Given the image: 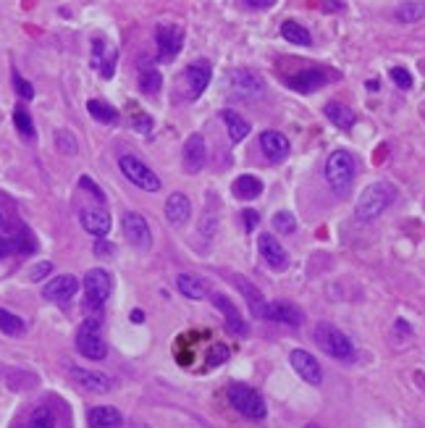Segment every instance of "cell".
Segmentation results:
<instances>
[{
	"label": "cell",
	"mask_w": 425,
	"mask_h": 428,
	"mask_svg": "<svg viewBox=\"0 0 425 428\" xmlns=\"http://www.w3.org/2000/svg\"><path fill=\"white\" fill-rule=\"evenodd\" d=\"M394 200H396L394 184H388V181H373V184H367L365 190H362V195H360V200H357L355 219L362 221V223H370V221H376Z\"/></svg>",
	"instance_id": "obj_1"
},
{
	"label": "cell",
	"mask_w": 425,
	"mask_h": 428,
	"mask_svg": "<svg viewBox=\"0 0 425 428\" xmlns=\"http://www.w3.org/2000/svg\"><path fill=\"white\" fill-rule=\"evenodd\" d=\"M326 184L331 187L334 195L344 197L346 192L352 190V181L357 176V160L349 150H334L326 158Z\"/></svg>",
	"instance_id": "obj_2"
},
{
	"label": "cell",
	"mask_w": 425,
	"mask_h": 428,
	"mask_svg": "<svg viewBox=\"0 0 425 428\" xmlns=\"http://www.w3.org/2000/svg\"><path fill=\"white\" fill-rule=\"evenodd\" d=\"M313 339H315V344L326 352L328 358L339 360V363H352V360L357 358L355 342L346 337L341 329H336L334 323L320 320L315 326V331H313Z\"/></svg>",
	"instance_id": "obj_3"
},
{
	"label": "cell",
	"mask_w": 425,
	"mask_h": 428,
	"mask_svg": "<svg viewBox=\"0 0 425 428\" xmlns=\"http://www.w3.org/2000/svg\"><path fill=\"white\" fill-rule=\"evenodd\" d=\"M228 405L237 410L239 415H244L249 420H263L268 415L266 399L260 397V391H255L247 384H231L226 391Z\"/></svg>",
	"instance_id": "obj_4"
},
{
	"label": "cell",
	"mask_w": 425,
	"mask_h": 428,
	"mask_svg": "<svg viewBox=\"0 0 425 428\" xmlns=\"http://www.w3.org/2000/svg\"><path fill=\"white\" fill-rule=\"evenodd\" d=\"M77 349H79L81 358L87 360L108 358V342L103 337V326L98 318L81 320V326L77 329Z\"/></svg>",
	"instance_id": "obj_5"
},
{
	"label": "cell",
	"mask_w": 425,
	"mask_h": 428,
	"mask_svg": "<svg viewBox=\"0 0 425 428\" xmlns=\"http://www.w3.org/2000/svg\"><path fill=\"white\" fill-rule=\"evenodd\" d=\"M81 289H84V302H87V308L100 310L105 302H108L110 292H113V276H110L105 268H89L87 273H84Z\"/></svg>",
	"instance_id": "obj_6"
},
{
	"label": "cell",
	"mask_w": 425,
	"mask_h": 428,
	"mask_svg": "<svg viewBox=\"0 0 425 428\" xmlns=\"http://www.w3.org/2000/svg\"><path fill=\"white\" fill-rule=\"evenodd\" d=\"M119 169H121V174L134 184V187H139V190L158 192L160 187H163V181H160L158 174L150 169L145 160H139L137 155H121Z\"/></svg>",
	"instance_id": "obj_7"
},
{
	"label": "cell",
	"mask_w": 425,
	"mask_h": 428,
	"mask_svg": "<svg viewBox=\"0 0 425 428\" xmlns=\"http://www.w3.org/2000/svg\"><path fill=\"white\" fill-rule=\"evenodd\" d=\"M226 92L234 100H257L263 92H266V84L257 77L255 71L249 69H237L228 74V84Z\"/></svg>",
	"instance_id": "obj_8"
},
{
	"label": "cell",
	"mask_w": 425,
	"mask_h": 428,
	"mask_svg": "<svg viewBox=\"0 0 425 428\" xmlns=\"http://www.w3.org/2000/svg\"><path fill=\"white\" fill-rule=\"evenodd\" d=\"M121 229H124V237L131 247L137 249H150L152 247V231H150L148 219L137 213V210H126L124 219H121Z\"/></svg>",
	"instance_id": "obj_9"
},
{
	"label": "cell",
	"mask_w": 425,
	"mask_h": 428,
	"mask_svg": "<svg viewBox=\"0 0 425 428\" xmlns=\"http://www.w3.org/2000/svg\"><path fill=\"white\" fill-rule=\"evenodd\" d=\"M155 45H158V56L163 60L176 58L181 48H184V32L176 24H158L155 27Z\"/></svg>",
	"instance_id": "obj_10"
},
{
	"label": "cell",
	"mask_w": 425,
	"mask_h": 428,
	"mask_svg": "<svg viewBox=\"0 0 425 428\" xmlns=\"http://www.w3.org/2000/svg\"><path fill=\"white\" fill-rule=\"evenodd\" d=\"M184 84H187V100H197L202 92L208 90L210 79H213V69L208 60H192L184 69Z\"/></svg>",
	"instance_id": "obj_11"
},
{
	"label": "cell",
	"mask_w": 425,
	"mask_h": 428,
	"mask_svg": "<svg viewBox=\"0 0 425 428\" xmlns=\"http://www.w3.org/2000/svg\"><path fill=\"white\" fill-rule=\"evenodd\" d=\"M289 363H292V368L297 370V376L307 384H313V387H320L323 384V368H320V363L315 360V355H310L307 349H292L289 352Z\"/></svg>",
	"instance_id": "obj_12"
},
{
	"label": "cell",
	"mask_w": 425,
	"mask_h": 428,
	"mask_svg": "<svg viewBox=\"0 0 425 428\" xmlns=\"http://www.w3.org/2000/svg\"><path fill=\"white\" fill-rule=\"evenodd\" d=\"M331 79H336V77H331L326 69H305L287 77V87L294 92H302V95H310V92H318L320 87H326Z\"/></svg>",
	"instance_id": "obj_13"
},
{
	"label": "cell",
	"mask_w": 425,
	"mask_h": 428,
	"mask_svg": "<svg viewBox=\"0 0 425 428\" xmlns=\"http://www.w3.org/2000/svg\"><path fill=\"white\" fill-rule=\"evenodd\" d=\"M205 160H208V145L202 134H189L184 148H181V166L187 174H200L205 169Z\"/></svg>",
	"instance_id": "obj_14"
},
{
	"label": "cell",
	"mask_w": 425,
	"mask_h": 428,
	"mask_svg": "<svg viewBox=\"0 0 425 428\" xmlns=\"http://www.w3.org/2000/svg\"><path fill=\"white\" fill-rule=\"evenodd\" d=\"M81 289L79 279L71 276V273H60V276H53V279L42 287V297L48 302H69L74 299V294Z\"/></svg>",
	"instance_id": "obj_15"
},
{
	"label": "cell",
	"mask_w": 425,
	"mask_h": 428,
	"mask_svg": "<svg viewBox=\"0 0 425 428\" xmlns=\"http://www.w3.org/2000/svg\"><path fill=\"white\" fill-rule=\"evenodd\" d=\"M116 63H119V50L110 48L103 37H95L92 40V69H98L103 79H113Z\"/></svg>",
	"instance_id": "obj_16"
},
{
	"label": "cell",
	"mask_w": 425,
	"mask_h": 428,
	"mask_svg": "<svg viewBox=\"0 0 425 428\" xmlns=\"http://www.w3.org/2000/svg\"><path fill=\"white\" fill-rule=\"evenodd\" d=\"M263 318L273 320V323H287V326H302L305 323V313L294 305V302H284V299H276V302H268Z\"/></svg>",
	"instance_id": "obj_17"
},
{
	"label": "cell",
	"mask_w": 425,
	"mask_h": 428,
	"mask_svg": "<svg viewBox=\"0 0 425 428\" xmlns=\"http://www.w3.org/2000/svg\"><path fill=\"white\" fill-rule=\"evenodd\" d=\"M257 249H260L263 260H266L273 271H287L289 268L287 249H284V245H281L273 234H260V239H257Z\"/></svg>",
	"instance_id": "obj_18"
},
{
	"label": "cell",
	"mask_w": 425,
	"mask_h": 428,
	"mask_svg": "<svg viewBox=\"0 0 425 428\" xmlns=\"http://www.w3.org/2000/svg\"><path fill=\"white\" fill-rule=\"evenodd\" d=\"M71 379L77 381L84 391H95V394H105V391L113 389L110 376H105L103 370H89V368H81V365H71Z\"/></svg>",
	"instance_id": "obj_19"
},
{
	"label": "cell",
	"mask_w": 425,
	"mask_h": 428,
	"mask_svg": "<svg viewBox=\"0 0 425 428\" xmlns=\"http://www.w3.org/2000/svg\"><path fill=\"white\" fill-rule=\"evenodd\" d=\"M79 223L87 234H92V237H98V239L105 237V234L110 231V226H113L110 216L103 208H81L79 210Z\"/></svg>",
	"instance_id": "obj_20"
},
{
	"label": "cell",
	"mask_w": 425,
	"mask_h": 428,
	"mask_svg": "<svg viewBox=\"0 0 425 428\" xmlns=\"http://www.w3.org/2000/svg\"><path fill=\"white\" fill-rule=\"evenodd\" d=\"M213 305L221 310V316H223V320H226V326L234 331V334H239V337H244V334H247V320L242 318L239 308L226 297V294H213Z\"/></svg>",
	"instance_id": "obj_21"
},
{
	"label": "cell",
	"mask_w": 425,
	"mask_h": 428,
	"mask_svg": "<svg viewBox=\"0 0 425 428\" xmlns=\"http://www.w3.org/2000/svg\"><path fill=\"white\" fill-rule=\"evenodd\" d=\"M260 148H263V153L268 155V160L281 163V160L289 155L292 145H289L287 134H281V131H276V129H268V131H263V137H260Z\"/></svg>",
	"instance_id": "obj_22"
},
{
	"label": "cell",
	"mask_w": 425,
	"mask_h": 428,
	"mask_svg": "<svg viewBox=\"0 0 425 428\" xmlns=\"http://www.w3.org/2000/svg\"><path fill=\"white\" fill-rule=\"evenodd\" d=\"M166 219L174 223V226H184L189 219H192V202L184 192H174L169 200H166Z\"/></svg>",
	"instance_id": "obj_23"
},
{
	"label": "cell",
	"mask_w": 425,
	"mask_h": 428,
	"mask_svg": "<svg viewBox=\"0 0 425 428\" xmlns=\"http://www.w3.org/2000/svg\"><path fill=\"white\" fill-rule=\"evenodd\" d=\"M87 423L89 428H119L124 423V415L110 405H98L87 413Z\"/></svg>",
	"instance_id": "obj_24"
},
{
	"label": "cell",
	"mask_w": 425,
	"mask_h": 428,
	"mask_svg": "<svg viewBox=\"0 0 425 428\" xmlns=\"http://www.w3.org/2000/svg\"><path fill=\"white\" fill-rule=\"evenodd\" d=\"M221 119H223V124H226L228 137H231V142H234V145H239L242 140H247V134L252 131L249 121L244 119L242 113H237V110L223 108V110H221Z\"/></svg>",
	"instance_id": "obj_25"
},
{
	"label": "cell",
	"mask_w": 425,
	"mask_h": 428,
	"mask_svg": "<svg viewBox=\"0 0 425 428\" xmlns=\"http://www.w3.org/2000/svg\"><path fill=\"white\" fill-rule=\"evenodd\" d=\"M234 281H237L239 292L244 294V299H247V308L249 313L255 316V318H263V313H266V299H263V294H260V289L252 284L249 279H244V276H234Z\"/></svg>",
	"instance_id": "obj_26"
},
{
	"label": "cell",
	"mask_w": 425,
	"mask_h": 428,
	"mask_svg": "<svg viewBox=\"0 0 425 428\" xmlns=\"http://www.w3.org/2000/svg\"><path fill=\"white\" fill-rule=\"evenodd\" d=\"M323 113H326V119L336 127V129H352L357 124V113L349 105H344V103H326V108H323Z\"/></svg>",
	"instance_id": "obj_27"
},
{
	"label": "cell",
	"mask_w": 425,
	"mask_h": 428,
	"mask_svg": "<svg viewBox=\"0 0 425 428\" xmlns=\"http://www.w3.org/2000/svg\"><path fill=\"white\" fill-rule=\"evenodd\" d=\"M231 192H234V197L239 200H255L263 195V181L257 179V176H252V174H242V176L234 179Z\"/></svg>",
	"instance_id": "obj_28"
},
{
	"label": "cell",
	"mask_w": 425,
	"mask_h": 428,
	"mask_svg": "<svg viewBox=\"0 0 425 428\" xmlns=\"http://www.w3.org/2000/svg\"><path fill=\"white\" fill-rule=\"evenodd\" d=\"M176 289L189 299H205L208 297V287H205V281L200 279V276H195V273H178Z\"/></svg>",
	"instance_id": "obj_29"
},
{
	"label": "cell",
	"mask_w": 425,
	"mask_h": 428,
	"mask_svg": "<svg viewBox=\"0 0 425 428\" xmlns=\"http://www.w3.org/2000/svg\"><path fill=\"white\" fill-rule=\"evenodd\" d=\"M87 113L98 121V124H116V121H119V110L113 108L110 103L98 100V98L87 100Z\"/></svg>",
	"instance_id": "obj_30"
},
{
	"label": "cell",
	"mask_w": 425,
	"mask_h": 428,
	"mask_svg": "<svg viewBox=\"0 0 425 428\" xmlns=\"http://www.w3.org/2000/svg\"><path fill=\"white\" fill-rule=\"evenodd\" d=\"M281 37L287 42H292V45H302V48H310V45H313L310 32H307L299 21H292V19L281 24Z\"/></svg>",
	"instance_id": "obj_31"
},
{
	"label": "cell",
	"mask_w": 425,
	"mask_h": 428,
	"mask_svg": "<svg viewBox=\"0 0 425 428\" xmlns=\"http://www.w3.org/2000/svg\"><path fill=\"white\" fill-rule=\"evenodd\" d=\"M425 16V3L423 0H410V3H399L394 8V19L399 24H415Z\"/></svg>",
	"instance_id": "obj_32"
},
{
	"label": "cell",
	"mask_w": 425,
	"mask_h": 428,
	"mask_svg": "<svg viewBox=\"0 0 425 428\" xmlns=\"http://www.w3.org/2000/svg\"><path fill=\"white\" fill-rule=\"evenodd\" d=\"M27 329V323L19 318V316H13L11 310L0 308V331L6 334V337H21Z\"/></svg>",
	"instance_id": "obj_33"
},
{
	"label": "cell",
	"mask_w": 425,
	"mask_h": 428,
	"mask_svg": "<svg viewBox=\"0 0 425 428\" xmlns=\"http://www.w3.org/2000/svg\"><path fill=\"white\" fill-rule=\"evenodd\" d=\"M55 426H58V418H55L53 408H48V405H40V408L32 410L30 428H55Z\"/></svg>",
	"instance_id": "obj_34"
},
{
	"label": "cell",
	"mask_w": 425,
	"mask_h": 428,
	"mask_svg": "<svg viewBox=\"0 0 425 428\" xmlns=\"http://www.w3.org/2000/svg\"><path fill=\"white\" fill-rule=\"evenodd\" d=\"M160 87H163V77H160L158 69L142 71V77H139V90L145 92V95H158Z\"/></svg>",
	"instance_id": "obj_35"
},
{
	"label": "cell",
	"mask_w": 425,
	"mask_h": 428,
	"mask_svg": "<svg viewBox=\"0 0 425 428\" xmlns=\"http://www.w3.org/2000/svg\"><path fill=\"white\" fill-rule=\"evenodd\" d=\"M13 127L19 129L21 137H30V140H34V134H37V131H34V124H32V116L21 108V105L13 108Z\"/></svg>",
	"instance_id": "obj_36"
},
{
	"label": "cell",
	"mask_w": 425,
	"mask_h": 428,
	"mask_svg": "<svg viewBox=\"0 0 425 428\" xmlns=\"http://www.w3.org/2000/svg\"><path fill=\"white\" fill-rule=\"evenodd\" d=\"M55 148H58L63 155H77V153H79L77 137H74L69 129H58V131H55Z\"/></svg>",
	"instance_id": "obj_37"
},
{
	"label": "cell",
	"mask_w": 425,
	"mask_h": 428,
	"mask_svg": "<svg viewBox=\"0 0 425 428\" xmlns=\"http://www.w3.org/2000/svg\"><path fill=\"white\" fill-rule=\"evenodd\" d=\"M273 229H276L278 234H294L297 219H294L289 210H278L276 216H273Z\"/></svg>",
	"instance_id": "obj_38"
},
{
	"label": "cell",
	"mask_w": 425,
	"mask_h": 428,
	"mask_svg": "<svg viewBox=\"0 0 425 428\" xmlns=\"http://www.w3.org/2000/svg\"><path fill=\"white\" fill-rule=\"evenodd\" d=\"M228 355H231V352H228L226 344H213V347L208 349V360H205V365H208V368L223 365V363L228 360Z\"/></svg>",
	"instance_id": "obj_39"
},
{
	"label": "cell",
	"mask_w": 425,
	"mask_h": 428,
	"mask_svg": "<svg viewBox=\"0 0 425 428\" xmlns=\"http://www.w3.org/2000/svg\"><path fill=\"white\" fill-rule=\"evenodd\" d=\"M388 77H391V82H394L399 90H412V74L407 69H402V66H394V69L388 71Z\"/></svg>",
	"instance_id": "obj_40"
},
{
	"label": "cell",
	"mask_w": 425,
	"mask_h": 428,
	"mask_svg": "<svg viewBox=\"0 0 425 428\" xmlns=\"http://www.w3.org/2000/svg\"><path fill=\"white\" fill-rule=\"evenodd\" d=\"M79 187H81L84 192H89V195L98 200V202H105V192L100 190L98 181L92 179V176H87V174H84V176H79Z\"/></svg>",
	"instance_id": "obj_41"
},
{
	"label": "cell",
	"mask_w": 425,
	"mask_h": 428,
	"mask_svg": "<svg viewBox=\"0 0 425 428\" xmlns=\"http://www.w3.org/2000/svg\"><path fill=\"white\" fill-rule=\"evenodd\" d=\"M131 127L137 131H142V134H150V131H152V116L145 113V110H137V113L131 116Z\"/></svg>",
	"instance_id": "obj_42"
},
{
	"label": "cell",
	"mask_w": 425,
	"mask_h": 428,
	"mask_svg": "<svg viewBox=\"0 0 425 428\" xmlns=\"http://www.w3.org/2000/svg\"><path fill=\"white\" fill-rule=\"evenodd\" d=\"M13 90H16V95H19V98H24V100L34 98V87H32V84L24 79V77H19L16 71H13Z\"/></svg>",
	"instance_id": "obj_43"
},
{
	"label": "cell",
	"mask_w": 425,
	"mask_h": 428,
	"mask_svg": "<svg viewBox=\"0 0 425 428\" xmlns=\"http://www.w3.org/2000/svg\"><path fill=\"white\" fill-rule=\"evenodd\" d=\"M50 271H53V263H50V260H40V263L30 271V281H42Z\"/></svg>",
	"instance_id": "obj_44"
},
{
	"label": "cell",
	"mask_w": 425,
	"mask_h": 428,
	"mask_svg": "<svg viewBox=\"0 0 425 428\" xmlns=\"http://www.w3.org/2000/svg\"><path fill=\"white\" fill-rule=\"evenodd\" d=\"M216 210H213V205H208V210H205V219H202V226L200 229L205 231L208 237H213V231H216Z\"/></svg>",
	"instance_id": "obj_45"
},
{
	"label": "cell",
	"mask_w": 425,
	"mask_h": 428,
	"mask_svg": "<svg viewBox=\"0 0 425 428\" xmlns=\"http://www.w3.org/2000/svg\"><path fill=\"white\" fill-rule=\"evenodd\" d=\"M242 221H244V229L255 231L257 223H260V216H257L255 210H242Z\"/></svg>",
	"instance_id": "obj_46"
},
{
	"label": "cell",
	"mask_w": 425,
	"mask_h": 428,
	"mask_svg": "<svg viewBox=\"0 0 425 428\" xmlns=\"http://www.w3.org/2000/svg\"><path fill=\"white\" fill-rule=\"evenodd\" d=\"M273 6V0H244L242 3V8H247V11H266Z\"/></svg>",
	"instance_id": "obj_47"
},
{
	"label": "cell",
	"mask_w": 425,
	"mask_h": 428,
	"mask_svg": "<svg viewBox=\"0 0 425 428\" xmlns=\"http://www.w3.org/2000/svg\"><path fill=\"white\" fill-rule=\"evenodd\" d=\"M320 8L326 11V13H339V11H346V3H341V0H326Z\"/></svg>",
	"instance_id": "obj_48"
},
{
	"label": "cell",
	"mask_w": 425,
	"mask_h": 428,
	"mask_svg": "<svg viewBox=\"0 0 425 428\" xmlns=\"http://www.w3.org/2000/svg\"><path fill=\"white\" fill-rule=\"evenodd\" d=\"M95 252H98V255H113V247H110V242L100 239L98 245H95Z\"/></svg>",
	"instance_id": "obj_49"
},
{
	"label": "cell",
	"mask_w": 425,
	"mask_h": 428,
	"mask_svg": "<svg viewBox=\"0 0 425 428\" xmlns=\"http://www.w3.org/2000/svg\"><path fill=\"white\" fill-rule=\"evenodd\" d=\"M11 252V242H6V239L0 237V258H6Z\"/></svg>",
	"instance_id": "obj_50"
},
{
	"label": "cell",
	"mask_w": 425,
	"mask_h": 428,
	"mask_svg": "<svg viewBox=\"0 0 425 428\" xmlns=\"http://www.w3.org/2000/svg\"><path fill=\"white\" fill-rule=\"evenodd\" d=\"M396 329L402 331V334H410V326H407V320H396Z\"/></svg>",
	"instance_id": "obj_51"
},
{
	"label": "cell",
	"mask_w": 425,
	"mask_h": 428,
	"mask_svg": "<svg viewBox=\"0 0 425 428\" xmlns=\"http://www.w3.org/2000/svg\"><path fill=\"white\" fill-rule=\"evenodd\" d=\"M131 320H134V323L145 320V313H142V310H134V313H131Z\"/></svg>",
	"instance_id": "obj_52"
},
{
	"label": "cell",
	"mask_w": 425,
	"mask_h": 428,
	"mask_svg": "<svg viewBox=\"0 0 425 428\" xmlns=\"http://www.w3.org/2000/svg\"><path fill=\"white\" fill-rule=\"evenodd\" d=\"M305 428H320V426H318V423H307Z\"/></svg>",
	"instance_id": "obj_53"
}]
</instances>
